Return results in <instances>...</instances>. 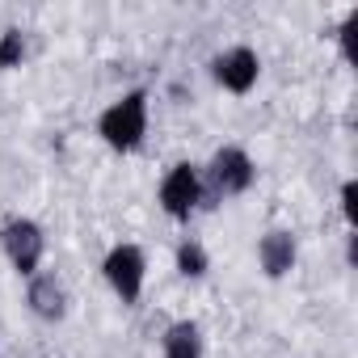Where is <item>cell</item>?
Wrapping results in <instances>:
<instances>
[{"mask_svg": "<svg viewBox=\"0 0 358 358\" xmlns=\"http://www.w3.org/2000/svg\"><path fill=\"white\" fill-rule=\"evenodd\" d=\"M341 211H345L350 224H358V186H354V182L341 186Z\"/></svg>", "mask_w": 358, "mask_h": 358, "instance_id": "12", "label": "cell"}, {"mask_svg": "<svg viewBox=\"0 0 358 358\" xmlns=\"http://www.w3.org/2000/svg\"><path fill=\"white\" fill-rule=\"evenodd\" d=\"M215 76H220L224 89L249 93V89L257 85V55H253L249 47H236V51H228V55L215 59Z\"/></svg>", "mask_w": 358, "mask_h": 358, "instance_id": "6", "label": "cell"}, {"mask_svg": "<svg viewBox=\"0 0 358 358\" xmlns=\"http://www.w3.org/2000/svg\"><path fill=\"white\" fill-rule=\"evenodd\" d=\"M177 270H182L186 278H203V274H207V253H203V245L186 241L182 249H177Z\"/></svg>", "mask_w": 358, "mask_h": 358, "instance_id": "10", "label": "cell"}, {"mask_svg": "<svg viewBox=\"0 0 358 358\" xmlns=\"http://www.w3.org/2000/svg\"><path fill=\"white\" fill-rule=\"evenodd\" d=\"M30 308L43 320H59L64 316V287L55 278H34L30 282Z\"/></svg>", "mask_w": 358, "mask_h": 358, "instance_id": "8", "label": "cell"}, {"mask_svg": "<svg viewBox=\"0 0 358 358\" xmlns=\"http://www.w3.org/2000/svg\"><path fill=\"white\" fill-rule=\"evenodd\" d=\"M160 203H164V211L173 220H186L199 207V173H194V164H173V173L160 186Z\"/></svg>", "mask_w": 358, "mask_h": 358, "instance_id": "5", "label": "cell"}, {"mask_svg": "<svg viewBox=\"0 0 358 358\" xmlns=\"http://www.w3.org/2000/svg\"><path fill=\"white\" fill-rule=\"evenodd\" d=\"M257 257H262V270L270 278H282L291 266H295V241L291 232H270L262 245H257Z\"/></svg>", "mask_w": 358, "mask_h": 358, "instance_id": "7", "label": "cell"}, {"mask_svg": "<svg viewBox=\"0 0 358 358\" xmlns=\"http://www.w3.org/2000/svg\"><path fill=\"white\" fill-rule=\"evenodd\" d=\"M164 354H190V358H199V324H190V320L173 324L164 333Z\"/></svg>", "mask_w": 358, "mask_h": 358, "instance_id": "9", "label": "cell"}, {"mask_svg": "<svg viewBox=\"0 0 358 358\" xmlns=\"http://www.w3.org/2000/svg\"><path fill=\"white\" fill-rule=\"evenodd\" d=\"M0 241H5L9 262H13L22 274H34V270H38V262H43V232H38V224L13 220V224H5Z\"/></svg>", "mask_w": 358, "mask_h": 358, "instance_id": "3", "label": "cell"}, {"mask_svg": "<svg viewBox=\"0 0 358 358\" xmlns=\"http://www.w3.org/2000/svg\"><path fill=\"white\" fill-rule=\"evenodd\" d=\"M164 358H190V354H164Z\"/></svg>", "mask_w": 358, "mask_h": 358, "instance_id": "13", "label": "cell"}, {"mask_svg": "<svg viewBox=\"0 0 358 358\" xmlns=\"http://www.w3.org/2000/svg\"><path fill=\"white\" fill-rule=\"evenodd\" d=\"M22 55H26V47H22V34H17V30H5V38H0V68H13V64H22Z\"/></svg>", "mask_w": 358, "mask_h": 358, "instance_id": "11", "label": "cell"}, {"mask_svg": "<svg viewBox=\"0 0 358 358\" xmlns=\"http://www.w3.org/2000/svg\"><path fill=\"white\" fill-rule=\"evenodd\" d=\"M143 131H148V97L143 93H127L118 106H110L101 114V135H106L110 148L127 152L143 139Z\"/></svg>", "mask_w": 358, "mask_h": 358, "instance_id": "1", "label": "cell"}, {"mask_svg": "<svg viewBox=\"0 0 358 358\" xmlns=\"http://www.w3.org/2000/svg\"><path fill=\"white\" fill-rule=\"evenodd\" d=\"M211 186L215 194H245L253 186V160L241 148H224L211 160Z\"/></svg>", "mask_w": 358, "mask_h": 358, "instance_id": "4", "label": "cell"}, {"mask_svg": "<svg viewBox=\"0 0 358 358\" xmlns=\"http://www.w3.org/2000/svg\"><path fill=\"white\" fill-rule=\"evenodd\" d=\"M106 278H110V287L122 295V303H135L139 291H143V253H139L135 245L110 249V257H106Z\"/></svg>", "mask_w": 358, "mask_h": 358, "instance_id": "2", "label": "cell"}]
</instances>
